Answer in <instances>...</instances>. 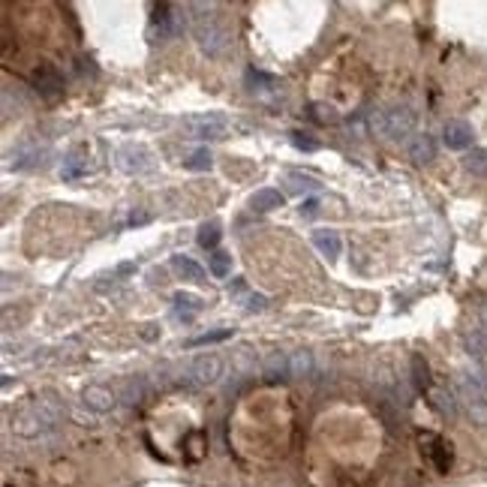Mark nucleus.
<instances>
[{
  "mask_svg": "<svg viewBox=\"0 0 487 487\" xmlns=\"http://www.w3.org/2000/svg\"><path fill=\"white\" fill-rule=\"evenodd\" d=\"M63 403L55 394H43V397H31L21 409H16V415L9 421V430L21 439H40L45 433L58 430V425L63 421Z\"/></svg>",
  "mask_w": 487,
  "mask_h": 487,
  "instance_id": "1",
  "label": "nucleus"
},
{
  "mask_svg": "<svg viewBox=\"0 0 487 487\" xmlns=\"http://www.w3.org/2000/svg\"><path fill=\"white\" fill-rule=\"evenodd\" d=\"M196 9L202 12V16H193V36H196L199 48L208 58H220L229 48V43H232V33H229V28L220 18L211 16L214 12L211 4H196Z\"/></svg>",
  "mask_w": 487,
  "mask_h": 487,
  "instance_id": "2",
  "label": "nucleus"
},
{
  "mask_svg": "<svg viewBox=\"0 0 487 487\" xmlns=\"http://www.w3.org/2000/svg\"><path fill=\"white\" fill-rule=\"evenodd\" d=\"M454 394H457V403H460V409H464V415H466L476 427H484V430H487V397H484V391L478 388V382L472 379L469 370L457 376V388H454Z\"/></svg>",
  "mask_w": 487,
  "mask_h": 487,
  "instance_id": "3",
  "label": "nucleus"
},
{
  "mask_svg": "<svg viewBox=\"0 0 487 487\" xmlns=\"http://www.w3.org/2000/svg\"><path fill=\"white\" fill-rule=\"evenodd\" d=\"M223 367H226V364H223V358H220V355H199L196 361L187 367L184 382H187V385H196V388L214 385V382H220Z\"/></svg>",
  "mask_w": 487,
  "mask_h": 487,
  "instance_id": "4",
  "label": "nucleus"
},
{
  "mask_svg": "<svg viewBox=\"0 0 487 487\" xmlns=\"http://www.w3.org/2000/svg\"><path fill=\"white\" fill-rule=\"evenodd\" d=\"M418 124V114L412 106H394L385 109V138H394V142H403L406 136H412Z\"/></svg>",
  "mask_w": 487,
  "mask_h": 487,
  "instance_id": "5",
  "label": "nucleus"
},
{
  "mask_svg": "<svg viewBox=\"0 0 487 487\" xmlns=\"http://www.w3.org/2000/svg\"><path fill=\"white\" fill-rule=\"evenodd\" d=\"M190 138H223L226 133V114L220 111H208V114H196V118H187L184 121Z\"/></svg>",
  "mask_w": 487,
  "mask_h": 487,
  "instance_id": "6",
  "label": "nucleus"
},
{
  "mask_svg": "<svg viewBox=\"0 0 487 487\" xmlns=\"http://www.w3.org/2000/svg\"><path fill=\"white\" fill-rule=\"evenodd\" d=\"M82 406L84 409H91V412H97V415H102V412H111L114 406H118V394H114L109 385H87V388H82Z\"/></svg>",
  "mask_w": 487,
  "mask_h": 487,
  "instance_id": "7",
  "label": "nucleus"
},
{
  "mask_svg": "<svg viewBox=\"0 0 487 487\" xmlns=\"http://www.w3.org/2000/svg\"><path fill=\"white\" fill-rule=\"evenodd\" d=\"M118 160H121V169L130 172V175H145V172L153 169L151 153H148L142 145H126V148H121Z\"/></svg>",
  "mask_w": 487,
  "mask_h": 487,
  "instance_id": "8",
  "label": "nucleus"
},
{
  "mask_svg": "<svg viewBox=\"0 0 487 487\" xmlns=\"http://www.w3.org/2000/svg\"><path fill=\"white\" fill-rule=\"evenodd\" d=\"M33 87L40 91L45 99H55V97H60L63 94V75L55 70V67H40V70H33Z\"/></svg>",
  "mask_w": 487,
  "mask_h": 487,
  "instance_id": "9",
  "label": "nucleus"
},
{
  "mask_svg": "<svg viewBox=\"0 0 487 487\" xmlns=\"http://www.w3.org/2000/svg\"><path fill=\"white\" fill-rule=\"evenodd\" d=\"M472 138H476V133H472V126L466 121H448L442 130V142L452 151H466L472 145Z\"/></svg>",
  "mask_w": 487,
  "mask_h": 487,
  "instance_id": "10",
  "label": "nucleus"
},
{
  "mask_svg": "<svg viewBox=\"0 0 487 487\" xmlns=\"http://www.w3.org/2000/svg\"><path fill=\"white\" fill-rule=\"evenodd\" d=\"M409 160L412 163H430V160H437V138H433L430 133H418L409 138Z\"/></svg>",
  "mask_w": 487,
  "mask_h": 487,
  "instance_id": "11",
  "label": "nucleus"
},
{
  "mask_svg": "<svg viewBox=\"0 0 487 487\" xmlns=\"http://www.w3.org/2000/svg\"><path fill=\"white\" fill-rule=\"evenodd\" d=\"M313 247L322 253L325 259L334 262L340 256V250H343V241H340V235L334 232V229H316L313 232Z\"/></svg>",
  "mask_w": 487,
  "mask_h": 487,
  "instance_id": "12",
  "label": "nucleus"
},
{
  "mask_svg": "<svg viewBox=\"0 0 487 487\" xmlns=\"http://www.w3.org/2000/svg\"><path fill=\"white\" fill-rule=\"evenodd\" d=\"M464 349H466L469 358H476L478 364L487 361V331L481 325L464 331Z\"/></svg>",
  "mask_w": 487,
  "mask_h": 487,
  "instance_id": "13",
  "label": "nucleus"
},
{
  "mask_svg": "<svg viewBox=\"0 0 487 487\" xmlns=\"http://www.w3.org/2000/svg\"><path fill=\"white\" fill-rule=\"evenodd\" d=\"M430 403H433V409H437L442 418H454L457 409H460L457 394L448 391V388H433V391H430Z\"/></svg>",
  "mask_w": 487,
  "mask_h": 487,
  "instance_id": "14",
  "label": "nucleus"
},
{
  "mask_svg": "<svg viewBox=\"0 0 487 487\" xmlns=\"http://www.w3.org/2000/svg\"><path fill=\"white\" fill-rule=\"evenodd\" d=\"M283 202H286V196L280 193V190H271V187H265V190H256L253 193V199H250V204H253V211H274V208H283Z\"/></svg>",
  "mask_w": 487,
  "mask_h": 487,
  "instance_id": "15",
  "label": "nucleus"
},
{
  "mask_svg": "<svg viewBox=\"0 0 487 487\" xmlns=\"http://www.w3.org/2000/svg\"><path fill=\"white\" fill-rule=\"evenodd\" d=\"M175 316L177 319H184V322H190L199 310H202V298H196V295H190V292H175Z\"/></svg>",
  "mask_w": 487,
  "mask_h": 487,
  "instance_id": "16",
  "label": "nucleus"
},
{
  "mask_svg": "<svg viewBox=\"0 0 487 487\" xmlns=\"http://www.w3.org/2000/svg\"><path fill=\"white\" fill-rule=\"evenodd\" d=\"M262 373H265V379L268 382H277V379H283V376H289V355H283V352H271L262 361Z\"/></svg>",
  "mask_w": 487,
  "mask_h": 487,
  "instance_id": "17",
  "label": "nucleus"
},
{
  "mask_svg": "<svg viewBox=\"0 0 487 487\" xmlns=\"http://www.w3.org/2000/svg\"><path fill=\"white\" fill-rule=\"evenodd\" d=\"M172 268L177 274H181L184 280H196V283H202L204 280V268L199 265V262H193L190 256H175L172 259Z\"/></svg>",
  "mask_w": 487,
  "mask_h": 487,
  "instance_id": "18",
  "label": "nucleus"
},
{
  "mask_svg": "<svg viewBox=\"0 0 487 487\" xmlns=\"http://www.w3.org/2000/svg\"><path fill=\"white\" fill-rule=\"evenodd\" d=\"M430 442H433V448H430L433 466H437L439 472H448V466H452V445H448L445 439H439V437H433Z\"/></svg>",
  "mask_w": 487,
  "mask_h": 487,
  "instance_id": "19",
  "label": "nucleus"
},
{
  "mask_svg": "<svg viewBox=\"0 0 487 487\" xmlns=\"http://www.w3.org/2000/svg\"><path fill=\"white\" fill-rule=\"evenodd\" d=\"M409 364H412V385L415 391H427L430 388V367L421 355H412L409 358Z\"/></svg>",
  "mask_w": 487,
  "mask_h": 487,
  "instance_id": "20",
  "label": "nucleus"
},
{
  "mask_svg": "<svg viewBox=\"0 0 487 487\" xmlns=\"http://www.w3.org/2000/svg\"><path fill=\"white\" fill-rule=\"evenodd\" d=\"M310 370H313V355L310 352H292L289 355V376L304 379V376H310Z\"/></svg>",
  "mask_w": 487,
  "mask_h": 487,
  "instance_id": "21",
  "label": "nucleus"
},
{
  "mask_svg": "<svg viewBox=\"0 0 487 487\" xmlns=\"http://www.w3.org/2000/svg\"><path fill=\"white\" fill-rule=\"evenodd\" d=\"M286 181L292 184V190H295V193H319V190H322V184H319L313 175L289 172V175H286Z\"/></svg>",
  "mask_w": 487,
  "mask_h": 487,
  "instance_id": "22",
  "label": "nucleus"
},
{
  "mask_svg": "<svg viewBox=\"0 0 487 487\" xmlns=\"http://www.w3.org/2000/svg\"><path fill=\"white\" fill-rule=\"evenodd\" d=\"M208 271L217 277V280H223V277H229L232 274V256L229 253H220L217 250L214 256H208Z\"/></svg>",
  "mask_w": 487,
  "mask_h": 487,
  "instance_id": "23",
  "label": "nucleus"
},
{
  "mask_svg": "<svg viewBox=\"0 0 487 487\" xmlns=\"http://www.w3.org/2000/svg\"><path fill=\"white\" fill-rule=\"evenodd\" d=\"M43 157V151L36 145H21L16 148V169H31V165H36Z\"/></svg>",
  "mask_w": 487,
  "mask_h": 487,
  "instance_id": "24",
  "label": "nucleus"
},
{
  "mask_svg": "<svg viewBox=\"0 0 487 487\" xmlns=\"http://www.w3.org/2000/svg\"><path fill=\"white\" fill-rule=\"evenodd\" d=\"M220 238H223V232H220V226L217 223H204L202 229H199V247H204V250H214L217 244H220Z\"/></svg>",
  "mask_w": 487,
  "mask_h": 487,
  "instance_id": "25",
  "label": "nucleus"
},
{
  "mask_svg": "<svg viewBox=\"0 0 487 487\" xmlns=\"http://www.w3.org/2000/svg\"><path fill=\"white\" fill-rule=\"evenodd\" d=\"M464 165H466V172H472V175H487V151L484 148L469 151Z\"/></svg>",
  "mask_w": 487,
  "mask_h": 487,
  "instance_id": "26",
  "label": "nucleus"
},
{
  "mask_svg": "<svg viewBox=\"0 0 487 487\" xmlns=\"http://www.w3.org/2000/svg\"><path fill=\"white\" fill-rule=\"evenodd\" d=\"M184 165L190 172H204V169H211V151L208 148H199V151H193L190 157L184 160Z\"/></svg>",
  "mask_w": 487,
  "mask_h": 487,
  "instance_id": "27",
  "label": "nucleus"
},
{
  "mask_svg": "<svg viewBox=\"0 0 487 487\" xmlns=\"http://www.w3.org/2000/svg\"><path fill=\"white\" fill-rule=\"evenodd\" d=\"M226 337H232V328H223V331H208V334H199V337H193L187 346H204V343H220V340H226Z\"/></svg>",
  "mask_w": 487,
  "mask_h": 487,
  "instance_id": "28",
  "label": "nucleus"
},
{
  "mask_svg": "<svg viewBox=\"0 0 487 487\" xmlns=\"http://www.w3.org/2000/svg\"><path fill=\"white\" fill-rule=\"evenodd\" d=\"M82 175H84V163L79 157H70L63 163V177H67V181H75V177H82Z\"/></svg>",
  "mask_w": 487,
  "mask_h": 487,
  "instance_id": "29",
  "label": "nucleus"
},
{
  "mask_svg": "<svg viewBox=\"0 0 487 487\" xmlns=\"http://www.w3.org/2000/svg\"><path fill=\"white\" fill-rule=\"evenodd\" d=\"M301 217H307V220H313V217L319 214V199H304L301 202V208H298Z\"/></svg>",
  "mask_w": 487,
  "mask_h": 487,
  "instance_id": "30",
  "label": "nucleus"
},
{
  "mask_svg": "<svg viewBox=\"0 0 487 487\" xmlns=\"http://www.w3.org/2000/svg\"><path fill=\"white\" fill-rule=\"evenodd\" d=\"M292 145L301 148V151H316L319 142H313V138H304V133H292Z\"/></svg>",
  "mask_w": 487,
  "mask_h": 487,
  "instance_id": "31",
  "label": "nucleus"
},
{
  "mask_svg": "<svg viewBox=\"0 0 487 487\" xmlns=\"http://www.w3.org/2000/svg\"><path fill=\"white\" fill-rule=\"evenodd\" d=\"M469 373H472V379L478 382V388H481V391H484V397H487V361H484V364H478L476 370H469Z\"/></svg>",
  "mask_w": 487,
  "mask_h": 487,
  "instance_id": "32",
  "label": "nucleus"
},
{
  "mask_svg": "<svg viewBox=\"0 0 487 487\" xmlns=\"http://www.w3.org/2000/svg\"><path fill=\"white\" fill-rule=\"evenodd\" d=\"M138 397H142V379H130L126 382V400L136 403Z\"/></svg>",
  "mask_w": 487,
  "mask_h": 487,
  "instance_id": "33",
  "label": "nucleus"
},
{
  "mask_svg": "<svg viewBox=\"0 0 487 487\" xmlns=\"http://www.w3.org/2000/svg\"><path fill=\"white\" fill-rule=\"evenodd\" d=\"M247 310H265V295H247Z\"/></svg>",
  "mask_w": 487,
  "mask_h": 487,
  "instance_id": "34",
  "label": "nucleus"
},
{
  "mask_svg": "<svg viewBox=\"0 0 487 487\" xmlns=\"http://www.w3.org/2000/svg\"><path fill=\"white\" fill-rule=\"evenodd\" d=\"M313 111H316V121H334V109H325V106H313Z\"/></svg>",
  "mask_w": 487,
  "mask_h": 487,
  "instance_id": "35",
  "label": "nucleus"
},
{
  "mask_svg": "<svg viewBox=\"0 0 487 487\" xmlns=\"http://www.w3.org/2000/svg\"><path fill=\"white\" fill-rule=\"evenodd\" d=\"M4 487H9V484H4Z\"/></svg>",
  "mask_w": 487,
  "mask_h": 487,
  "instance_id": "36",
  "label": "nucleus"
}]
</instances>
